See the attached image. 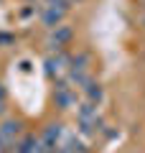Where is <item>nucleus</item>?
Wrapping results in <instances>:
<instances>
[{
    "mask_svg": "<svg viewBox=\"0 0 145 153\" xmlns=\"http://www.w3.org/2000/svg\"><path fill=\"white\" fill-rule=\"evenodd\" d=\"M61 13H64V8L48 5L46 13H43V23H46V26H56V23H59V18H61Z\"/></svg>",
    "mask_w": 145,
    "mask_h": 153,
    "instance_id": "nucleus-1",
    "label": "nucleus"
},
{
    "mask_svg": "<svg viewBox=\"0 0 145 153\" xmlns=\"http://www.w3.org/2000/svg\"><path fill=\"white\" fill-rule=\"evenodd\" d=\"M16 133H18V125H16V123H5V125L0 128V138H3V140H10Z\"/></svg>",
    "mask_w": 145,
    "mask_h": 153,
    "instance_id": "nucleus-2",
    "label": "nucleus"
},
{
    "mask_svg": "<svg viewBox=\"0 0 145 153\" xmlns=\"http://www.w3.org/2000/svg\"><path fill=\"white\" fill-rule=\"evenodd\" d=\"M59 135H61V130L59 128H48L46 130V135H43V146H54V140H59Z\"/></svg>",
    "mask_w": 145,
    "mask_h": 153,
    "instance_id": "nucleus-3",
    "label": "nucleus"
},
{
    "mask_svg": "<svg viewBox=\"0 0 145 153\" xmlns=\"http://www.w3.org/2000/svg\"><path fill=\"white\" fill-rule=\"evenodd\" d=\"M69 38V28H59V33H54V38H51V44H56V46H61Z\"/></svg>",
    "mask_w": 145,
    "mask_h": 153,
    "instance_id": "nucleus-4",
    "label": "nucleus"
},
{
    "mask_svg": "<svg viewBox=\"0 0 145 153\" xmlns=\"http://www.w3.org/2000/svg\"><path fill=\"white\" fill-rule=\"evenodd\" d=\"M59 102L61 105H71V94L66 92V89H61V92H59Z\"/></svg>",
    "mask_w": 145,
    "mask_h": 153,
    "instance_id": "nucleus-5",
    "label": "nucleus"
},
{
    "mask_svg": "<svg viewBox=\"0 0 145 153\" xmlns=\"http://www.w3.org/2000/svg\"><path fill=\"white\" fill-rule=\"evenodd\" d=\"M87 94H89L92 100H99V89H94V84H89V89H87Z\"/></svg>",
    "mask_w": 145,
    "mask_h": 153,
    "instance_id": "nucleus-6",
    "label": "nucleus"
}]
</instances>
